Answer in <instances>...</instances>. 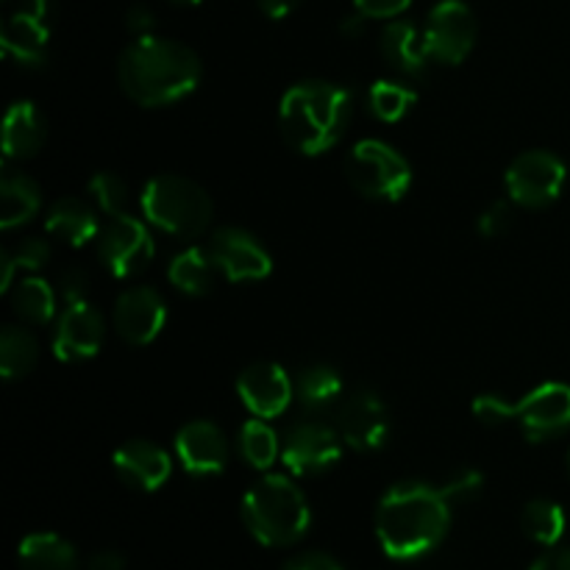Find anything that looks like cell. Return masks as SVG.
Instances as JSON below:
<instances>
[{"label":"cell","instance_id":"cell-1","mask_svg":"<svg viewBox=\"0 0 570 570\" xmlns=\"http://www.w3.org/2000/svg\"><path fill=\"white\" fill-rule=\"evenodd\" d=\"M454 504L443 488L399 482L376 507V538L390 560L412 562L432 554L445 540Z\"/></svg>","mask_w":570,"mask_h":570},{"label":"cell","instance_id":"cell-2","mask_svg":"<svg viewBox=\"0 0 570 570\" xmlns=\"http://www.w3.org/2000/svg\"><path fill=\"white\" fill-rule=\"evenodd\" d=\"M200 76L204 67L193 48L156 33L134 39L117 61L122 92L145 109L178 104L198 89Z\"/></svg>","mask_w":570,"mask_h":570},{"label":"cell","instance_id":"cell-3","mask_svg":"<svg viewBox=\"0 0 570 570\" xmlns=\"http://www.w3.org/2000/svg\"><path fill=\"white\" fill-rule=\"evenodd\" d=\"M354 104L332 81H301L287 89L278 106V126L289 148L304 156H321L340 142L348 128Z\"/></svg>","mask_w":570,"mask_h":570},{"label":"cell","instance_id":"cell-4","mask_svg":"<svg viewBox=\"0 0 570 570\" xmlns=\"http://www.w3.org/2000/svg\"><path fill=\"white\" fill-rule=\"evenodd\" d=\"M243 523L259 546L287 549L309 532V501L293 479L282 473H267L245 493Z\"/></svg>","mask_w":570,"mask_h":570},{"label":"cell","instance_id":"cell-5","mask_svg":"<svg viewBox=\"0 0 570 570\" xmlns=\"http://www.w3.org/2000/svg\"><path fill=\"white\" fill-rule=\"evenodd\" d=\"M142 215L150 226L181 239H195L209 228L212 198L198 181L176 173L150 178L142 189Z\"/></svg>","mask_w":570,"mask_h":570},{"label":"cell","instance_id":"cell-6","mask_svg":"<svg viewBox=\"0 0 570 570\" xmlns=\"http://www.w3.org/2000/svg\"><path fill=\"white\" fill-rule=\"evenodd\" d=\"M345 176L362 198L384 200V204H395L412 187L410 159L384 139L356 142L345 159Z\"/></svg>","mask_w":570,"mask_h":570},{"label":"cell","instance_id":"cell-7","mask_svg":"<svg viewBox=\"0 0 570 570\" xmlns=\"http://www.w3.org/2000/svg\"><path fill=\"white\" fill-rule=\"evenodd\" d=\"M568 181V167L551 150H523L510 167H507L504 187L512 204L523 209H543L554 204L562 195Z\"/></svg>","mask_w":570,"mask_h":570},{"label":"cell","instance_id":"cell-8","mask_svg":"<svg viewBox=\"0 0 570 570\" xmlns=\"http://www.w3.org/2000/svg\"><path fill=\"white\" fill-rule=\"evenodd\" d=\"M95 245H98V256L104 267L117 278H131L142 273L156 254L148 226L128 215V212L109 217L100 226Z\"/></svg>","mask_w":570,"mask_h":570},{"label":"cell","instance_id":"cell-9","mask_svg":"<svg viewBox=\"0 0 570 570\" xmlns=\"http://www.w3.org/2000/svg\"><path fill=\"white\" fill-rule=\"evenodd\" d=\"M479 37L476 14L462 0H440L429 11L426 28H423V42H426L429 59L438 65H462L473 50Z\"/></svg>","mask_w":570,"mask_h":570},{"label":"cell","instance_id":"cell-10","mask_svg":"<svg viewBox=\"0 0 570 570\" xmlns=\"http://www.w3.org/2000/svg\"><path fill=\"white\" fill-rule=\"evenodd\" d=\"M343 438L321 421H298L284 432L282 462L295 476H317L334 468L343 456Z\"/></svg>","mask_w":570,"mask_h":570},{"label":"cell","instance_id":"cell-11","mask_svg":"<svg viewBox=\"0 0 570 570\" xmlns=\"http://www.w3.org/2000/svg\"><path fill=\"white\" fill-rule=\"evenodd\" d=\"M206 248H209L217 271L234 284L262 282V278L271 276L273 271V259L271 254H267V248L254 237V234L245 232V228H217Z\"/></svg>","mask_w":570,"mask_h":570},{"label":"cell","instance_id":"cell-12","mask_svg":"<svg viewBox=\"0 0 570 570\" xmlns=\"http://www.w3.org/2000/svg\"><path fill=\"white\" fill-rule=\"evenodd\" d=\"M337 432L348 449L362 451V454L384 449L390 440L387 404L371 390H356L340 404Z\"/></svg>","mask_w":570,"mask_h":570},{"label":"cell","instance_id":"cell-13","mask_svg":"<svg viewBox=\"0 0 570 570\" xmlns=\"http://www.w3.org/2000/svg\"><path fill=\"white\" fill-rule=\"evenodd\" d=\"M532 443L557 438L570 429V384L546 382L512 404V417Z\"/></svg>","mask_w":570,"mask_h":570},{"label":"cell","instance_id":"cell-14","mask_svg":"<svg viewBox=\"0 0 570 570\" xmlns=\"http://www.w3.org/2000/svg\"><path fill=\"white\" fill-rule=\"evenodd\" d=\"M50 0H28L0 28V48L22 67H42L50 45Z\"/></svg>","mask_w":570,"mask_h":570},{"label":"cell","instance_id":"cell-15","mask_svg":"<svg viewBox=\"0 0 570 570\" xmlns=\"http://www.w3.org/2000/svg\"><path fill=\"white\" fill-rule=\"evenodd\" d=\"M237 395L254 417L271 421L287 412L295 399V382L276 362H254L237 379Z\"/></svg>","mask_w":570,"mask_h":570},{"label":"cell","instance_id":"cell-16","mask_svg":"<svg viewBox=\"0 0 570 570\" xmlns=\"http://www.w3.org/2000/svg\"><path fill=\"white\" fill-rule=\"evenodd\" d=\"M106 340V321L89 301L65 304L53 328V354L59 362L92 360Z\"/></svg>","mask_w":570,"mask_h":570},{"label":"cell","instance_id":"cell-17","mask_svg":"<svg viewBox=\"0 0 570 570\" xmlns=\"http://www.w3.org/2000/svg\"><path fill=\"white\" fill-rule=\"evenodd\" d=\"M117 337L128 345H148L161 334L167 323L165 298L154 287H131L117 298L111 312Z\"/></svg>","mask_w":570,"mask_h":570},{"label":"cell","instance_id":"cell-18","mask_svg":"<svg viewBox=\"0 0 570 570\" xmlns=\"http://www.w3.org/2000/svg\"><path fill=\"white\" fill-rule=\"evenodd\" d=\"M176 454L189 476H217L226 471L228 443L226 434L212 421H189L176 434Z\"/></svg>","mask_w":570,"mask_h":570},{"label":"cell","instance_id":"cell-19","mask_svg":"<svg viewBox=\"0 0 570 570\" xmlns=\"http://www.w3.org/2000/svg\"><path fill=\"white\" fill-rule=\"evenodd\" d=\"M117 479L122 484L142 493H154L161 484L170 479L173 460L161 445L150 443V440H128L111 456Z\"/></svg>","mask_w":570,"mask_h":570},{"label":"cell","instance_id":"cell-20","mask_svg":"<svg viewBox=\"0 0 570 570\" xmlns=\"http://www.w3.org/2000/svg\"><path fill=\"white\" fill-rule=\"evenodd\" d=\"M48 137V126L39 111L37 104L31 100H17L9 106L3 120V156L9 161H22L37 156V150L45 145Z\"/></svg>","mask_w":570,"mask_h":570},{"label":"cell","instance_id":"cell-21","mask_svg":"<svg viewBox=\"0 0 570 570\" xmlns=\"http://www.w3.org/2000/svg\"><path fill=\"white\" fill-rule=\"evenodd\" d=\"M379 48H382L387 65L395 72H404V76H421L429 61H432L426 42H423V33L410 20H390L384 26L382 39H379Z\"/></svg>","mask_w":570,"mask_h":570},{"label":"cell","instance_id":"cell-22","mask_svg":"<svg viewBox=\"0 0 570 570\" xmlns=\"http://www.w3.org/2000/svg\"><path fill=\"white\" fill-rule=\"evenodd\" d=\"M45 232L53 239L72 245V248H83V245L95 243L100 234V223L95 217V209L81 198H59L48 209L45 217Z\"/></svg>","mask_w":570,"mask_h":570},{"label":"cell","instance_id":"cell-23","mask_svg":"<svg viewBox=\"0 0 570 570\" xmlns=\"http://www.w3.org/2000/svg\"><path fill=\"white\" fill-rule=\"evenodd\" d=\"M17 566L20 570H78L81 560L65 538L53 532H37L22 538L17 549Z\"/></svg>","mask_w":570,"mask_h":570},{"label":"cell","instance_id":"cell-24","mask_svg":"<svg viewBox=\"0 0 570 570\" xmlns=\"http://www.w3.org/2000/svg\"><path fill=\"white\" fill-rule=\"evenodd\" d=\"M217 273L220 271H217L209 248H198V245H189L181 254L173 256L170 267H167V278H170L173 287L189 298H200V295L209 293L215 287Z\"/></svg>","mask_w":570,"mask_h":570},{"label":"cell","instance_id":"cell-25","mask_svg":"<svg viewBox=\"0 0 570 570\" xmlns=\"http://www.w3.org/2000/svg\"><path fill=\"white\" fill-rule=\"evenodd\" d=\"M39 206H42V193H39L37 181L22 173H6L0 181V226L6 232L22 226L37 215Z\"/></svg>","mask_w":570,"mask_h":570},{"label":"cell","instance_id":"cell-26","mask_svg":"<svg viewBox=\"0 0 570 570\" xmlns=\"http://www.w3.org/2000/svg\"><path fill=\"white\" fill-rule=\"evenodd\" d=\"M293 382H295V399L301 401V406H306V410L312 412H321V410H328V406H334L340 399H343V390H345L343 376L328 365L304 367Z\"/></svg>","mask_w":570,"mask_h":570},{"label":"cell","instance_id":"cell-27","mask_svg":"<svg viewBox=\"0 0 570 570\" xmlns=\"http://www.w3.org/2000/svg\"><path fill=\"white\" fill-rule=\"evenodd\" d=\"M39 360V343L28 328L6 326L0 334V373L6 382L28 376Z\"/></svg>","mask_w":570,"mask_h":570},{"label":"cell","instance_id":"cell-28","mask_svg":"<svg viewBox=\"0 0 570 570\" xmlns=\"http://www.w3.org/2000/svg\"><path fill=\"white\" fill-rule=\"evenodd\" d=\"M566 510L557 501L534 499L521 512V529L532 543L557 546L562 540V534H566Z\"/></svg>","mask_w":570,"mask_h":570},{"label":"cell","instance_id":"cell-29","mask_svg":"<svg viewBox=\"0 0 570 570\" xmlns=\"http://www.w3.org/2000/svg\"><path fill=\"white\" fill-rule=\"evenodd\" d=\"M11 309L33 326H45L56 315V293L42 278H22L11 287Z\"/></svg>","mask_w":570,"mask_h":570},{"label":"cell","instance_id":"cell-30","mask_svg":"<svg viewBox=\"0 0 570 570\" xmlns=\"http://www.w3.org/2000/svg\"><path fill=\"white\" fill-rule=\"evenodd\" d=\"M239 454L256 471H267L282 456V440L267 426V421L254 417L239 429Z\"/></svg>","mask_w":570,"mask_h":570},{"label":"cell","instance_id":"cell-31","mask_svg":"<svg viewBox=\"0 0 570 570\" xmlns=\"http://www.w3.org/2000/svg\"><path fill=\"white\" fill-rule=\"evenodd\" d=\"M417 104V92L401 81H376L367 89L371 115L382 122H399Z\"/></svg>","mask_w":570,"mask_h":570},{"label":"cell","instance_id":"cell-32","mask_svg":"<svg viewBox=\"0 0 570 570\" xmlns=\"http://www.w3.org/2000/svg\"><path fill=\"white\" fill-rule=\"evenodd\" d=\"M50 259V248L48 243L37 237H28L22 239L20 245H14L11 250H3L0 254V265H3V278H0V287L9 289L11 287V278H14L17 271H39L45 267V262Z\"/></svg>","mask_w":570,"mask_h":570},{"label":"cell","instance_id":"cell-33","mask_svg":"<svg viewBox=\"0 0 570 570\" xmlns=\"http://www.w3.org/2000/svg\"><path fill=\"white\" fill-rule=\"evenodd\" d=\"M89 193H92V200L98 204V209L106 212L109 217L126 212L128 187L117 173H98V176L89 181Z\"/></svg>","mask_w":570,"mask_h":570},{"label":"cell","instance_id":"cell-34","mask_svg":"<svg viewBox=\"0 0 570 570\" xmlns=\"http://www.w3.org/2000/svg\"><path fill=\"white\" fill-rule=\"evenodd\" d=\"M479 490H482V476L476 471H460L454 479L443 484V493L449 495L451 504H462V501L476 499Z\"/></svg>","mask_w":570,"mask_h":570},{"label":"cell","instance_id":"cell-35","mask_svg":"<svg viewBox=\"0 0 570 570\" xmlns=\"http://www.w3.org/2000/svg\"><path fill=\"white\" fill-rule=\"evenodd\" d=\"M512 223V212L510 206H507V200H495V204H490L488 209L479 215V234L482 237H501V234L510 228Z\"/></svg>","mask_w":570,"mask_h":570},{"label":"cell","instance_id":"cell-36","mask_svg":"<svg viewBox=\"0 0 570 570\" xmlns=\"http://www.w3.org/2000/svg\"><path fill=\"white\" fill-rule=\"evenodd\" d=\"M412 6V0H354V9L371 20H395Z\"/></svg>","mask_w":570,"mask_h":570},{"label":"cell","instance_id":"cell-37","mask_svg":"<svg viewBox=\"0 0 570 570\" xmlns=\"http://www.w3.org/2000/svg\"><path fill=\"white\" fill-rule=\"evenodd\" d=\"M278 570H345L334 557L323 554V551H306V554L293 557L289 562H284Z\"/></svg>","mask_w":570,"mask_h":570},{"label":"cell","instance_id":"cell-38","mask_svg":"<svg viewBox=\"0 0 570 570\" xmlns=\"http://www.w3.org/2000/svg\"><path fill=\"white\" fill-rule=\"evenodd\" d=\"M87 273L78 271V267H72V271H67L65 276H61V284H59V295L65 298V304H76V301H87Z\"/></svg>","mask_w":570,"mask_h":570},{"label":"cell","instance_id":"cell-39","mask_svg":"<svg viewBox=\"0 0 570 570\" xmlns=\"http://www.w3.org/2000/svg\"><path fill=\"white\" fill-rule=\"evenodd\" d=\"M126 26H128V31L134 33V39H137V37H148V33L154 31V26H156L154 11H150L148 6L137 3V6H134V9H128Z\"/></svg>","mask_w":570,"mask_h":570},{"label":"cell","instance_id":"cell-40","mask_svg":"<svg viewBox=\"0 0 570 570\" xmlns=\"http://www.w3.org/2000/svg\"><path fill=\"white\" fill-rule=\"evenodd\" d=\"M259 11L271 20H284V17L293 14L295 9L301 6V0H256Z\"/></svg>","mask_w":570,"mask_h":570},{"label":"cell","instance_id":"cell-41","mask_svg":"<svg viewBox=\"0 0 570 570\" xmlns=\"http://www.w3.org/2000/svg\"><path fill=\"white\" fill-rule=\"evenodd\" d=\"M529 570H570V549L549 551L540 560H534V566Z\"/></svg>","mask_w":570,"mask_h":570},{"label":"cell","instance_id":"cell-42","mask_svg":"<svg viewBox=\"0 0 570 570\" xmlns=\"http://www.w3.org/2000/svg\"><path fill=\"white\" fill-rule=\"evenodd\" d=\"M126 568V557L120 551H98V554L89 557V570H122Z\"/></svg>","mask_w":570,"mask_h":570},{"label":"cell","instance_id":"cell-43","mask_svg":"<svg viewBox=\"0 0 570 570\" xmlns=\"http://www.w3.org/2000/svg\"><path fill=\"white\" fill-rule=\"evenodd\" d=\"M367 20H371V17H365L362 11H354V14H348L343 20V33L345 37H360V33L365 31Z\"/></svg>","mask_w":570,"mask_h":570},{"label":"cell","instance_id":"cell-44","mask_svg":"<svg viewBox=\"0 0 570 570\" xmlns=\"http://www.w3.org/2000/svg\"><path fill=\"white\" fill-rule=\"evenodd\" d=\"M173 6H198V3H204V0H170Z\"/></svg>","mask_w":570,"mask_h":570},{"label":"cell","instance_id":"cell-45","mask_svg":"<svg viewBox=\"0 0 570 570\" xmlns=\"http://www.w3.org/2000/svg\"><path fill=\"white\" fill-rule=\"evenodd\" d=\"M568 471H570V451H568Z\"/></svg>","mask_w":570,"mask_h":570}]
</instances>
